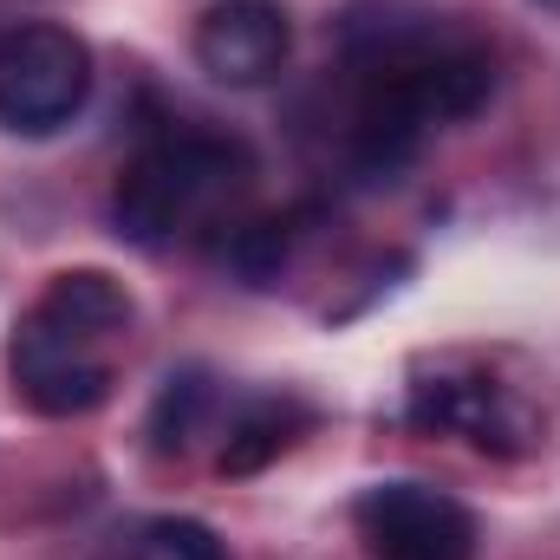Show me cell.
Wrapping results in <instances>:
<instances>
[{"label":"cell","instance_id":"cell-9","mask_svg":"<svg viewBox=\"0 0 560 560\" xmlns=\"http://www.w3.org/2000/svg\"><path fill=\"white\" fill-rule=\"evenodd\" d=\"M215 405H222V392H215V378H209L202 365L176 372V378L156 392V411H150V443H156L163 456H189V443L209 430Z\"/></svg>","mask_w":560,"mask_h":560},{"label":"cell","instance_id":"cell-6","mask_svg":"<svg viewBox=\"0 0 560 560\" xmlns=\"http://www.w3.org/2000/svg\"><path fill=\"white\" fill-rule=\"evenodd\" d=\"M352 528L372 560H476V515L436 482H372L352 502Z\"/></svg>","mask_w":560,"mask_h":560},{"label":"cell","instance_id":"cell-1","mask_svg":"<svg viewBox=\"0 0 560 560\" xmlns=\"http://www.w3.org/2000/svg\"><path fill=\"white\" fill-rule=\"evenodd\" d=\"M352 105H346V163L365 183H392L436 125H463L495 92L489 46L436 33L430 20H372L346 39Z\"/></svg>","mask_w":560,"mask_h":560},{"label":"cell","instance_id":"cell-3","mask_svg":"<svg viewBox=\"0 0 560 560\" xmlns=\"http://www.w3.org/2000/svg\"><path fill=\"white\" fill-rule=\"evenodd\" d=\"M255 183V150L229 131L170 125L118 170L112 222L131 248H170L196 229H209L235 196Z\"/></svg>","mask_w":560,"mask_h":560},{"label":"cell","instance_id":"cell-10","mask_svg":"<svg viewBox=\"0 0 560 560\" xmlns=\"http://www.w3.org/2000/svg\"><path fill=\"white\" fill-rule=\"evenodd\" d=\"M118 560H229V548H222V535H215L209 522L156 515V522H143L138 535L125 541Z\"/></svg>","mask_w":560,"mask_h":560},{"label":"cell","instance_id":"cell-2","mask_svg":"<svg viewBox=\"0 0 560 560\" xmlns=\"http://www.w3.org/2000/svg\"><path fill=\"white\" fill-rule=\"evenodd\" d=\"M131 326H138V300L118 275L105 268L52 275L7 332L13 398L39 418H92L118 392Z\"/></svg>","mask_w":560,"mask_h":560},{"label":"cell","instance_id":"cell-11","mask_svg":"<svg viewBox=\"0 0 560 560\" xmlns=\"http://www.w3.org/2000/svg\"><path fill=\"white\" fill-rule=\"evenodd\" d=\"M541 7H555V13H560V0H541Z\"/></svg>","mask_w":560,"mask_h":560},{"label":"cell","instance_id":"cell-5","mask_svg":"<svg viewBox=\"0 0 560 560\" xmlns=\"http://www.w3.org/2000/svg\"><path fill=\"white\" fill-rule=\"evenodd\" d=\"M92 98V46L72 26L20 20L0 33V131L52 138Z\"/></svg>","mask_w":560,"mask_h":560},{"label":"cell","instance_id":"cell-7","mask_svg":"<svg viewBox=\"0 0 560 560\" xmlns=\"http://www.w3.org/2000/svg\"><path fill=\"white\" fill-rule=\"evenodd\" d=\"M293 20L280 0H215L196 20V66L229 92H261L287 72Z\"/></svg>","mask_w":560,"mask_h":560},{"label":"cell","instance_id":"cell-8","mask_svg":"<svg viewBox=\"0 0 560 560\" xmlns=\"http://www.w3.org/2000/svg\"><path fill=\"white\" fill-rule=\"evenodd\" d=\"M306 430H313V405H300V398H248V405L229 418V430H222L215 469H222V476H255V469H268L275 456H287Z\"/></svg>","mask_w":560,"mask_h":560},{"label":"cell","instance_id":"cell-4","mask_svg":"<svg viewBox=\"0 0 560 560\" xmlns=\"http://www.w3.org/2000/svg\"><path fill=\"white\" fill-rule=\"evenodd\" d=\"M405 418L430 436H463L469 450H482L495 463H522L548 443V411H541L535 385H522L469 352L418 365V378L405 392Z\"/></svg>","mask_w":560,"mask_h":560}]
</instances>
